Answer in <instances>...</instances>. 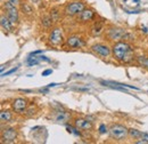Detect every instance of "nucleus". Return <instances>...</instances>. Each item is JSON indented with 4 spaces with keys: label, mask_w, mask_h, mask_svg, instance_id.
Segmentation results:
<instances>
[{
    "label": "nucleus",
    "mask_w": 148,
    "mask_h": 144,
    "mask_svg": "<svg viewBox=\"0 0 148 144\" xmlns=\"http://www.w3.org/2000/svg\"><path fill=\"white\" fill-rule=\"evenodd\" d=\"M141 138H143L146 143H148V134L147 133H143V134H141Z\"/></svg>",
    "instance_id": "obj_26"
},
{
    "label": "nucleus",
    "mask_w": 148,
    "mask_h": 144,
    "mask_svg": "<svg viewBox=\"0 0 148 144\" xmlns=\"http://www.w3.org/2000/svg\"><path fill=\"white\" fill-rule=\"evenodd\" d=\"M16 136H17V133L13 128H8L2 133V140H3V142H7V143H13L15 141Z\"/></svg>",
    "instance_id": "obj_7"
},
{
    "label": "nucleus",
    "mask_w": 148,
    "mask_h": 144,
    "mask_svg": "<svg viewBox=\"0 0 148 144\" xmlns=\"http://www.w3.org/2000/svg\"><path fill=\"white\" fill-rule=\"evenodd\" d=\"M31 56H33V57H27V60H26V62H27L29 66L37 65V64H39V63L41 62V61L38 58V56H34V55H31Z\"/></svg>",
    "instance_id": "obj_15"
},
{
    "label": "nucleus",
    "mask_w": 148,
    "mask_h": 144,
    "mask_svg": "<svg viewBox=\"0 0 148 144\" xmlns=\"http://www.w3.org/2000/svg\"><path fill=\"white\" fill-rule=\"evenodd\" d=\"M106 132H107V128H106V126H105L104 124H101V125H100V127H99V133H100V134H105Z\"/></svg>",
    "instance_id": "obj_22"
},
{
    "label": "nucleus",
    "mask_w": 148,
    "mask_h": 144,
    "mask_svg": "<svg viewBox=\"0 0 148 144\" xmlns=\"http://www.w3.org/2000/svg\"><path fill=\"white\" fill-rule=\"evenodd\" d=\"M0 23H1V26H2V29H5V30H7V31H10L12 29H13V23H12V21L8 18V16L6 17V16H1L0 18Z\"/></svg>",
    "instance_id": "obj_12"
},
{
    "label": "nucleus",
    "mask_w": 148,
    "mask_h": 144,
    "mask_svg": "<svg viewBox=\"0 0 148 144\" xmlns=\"http://www.w3.org/2000/svg\"><path fill=\"white\" fill-rule=\"evenodd\" d=\"M21 8H22L23 13H25V14H27V15H30V14L32 13V7H31L30 5H27V3L21 5Z\"/></svg>",
    "instance_id": "obj_18"
},
{
    "label": "nucleus",
    "mask_w": 148,
    "mask_h": 144,
    "mask_svg": "<svg viewBox=\"0 0 148 144\" xmlns=\"http://www.w3.org/2000/svg\"><path fill=\"white\" fill-rule=\"evenodd\" d=\"M38 58H39L40 61H46V62H49V61H50L48 57H46V56H42V55H41V56H38Z\"/></svg>",
    "instance_id": "obj_27"
},
{
    "label": "nucleus",
    "mask_w": 148,
    "mask_h": 144,
    "mask_svg": "<svg viewBox=\"0 0 148 144\" xmlns=\"http://www.w3.org/2000/svg\"><path fill=\"white\" fill-rule=\"evenodd\" d=\"M53 73V70L51 69H47V70H45V71L42 72V75L43 77H47V75H49V74H51Z\"/></svg>",
    "instance_id": "obj_24"
},
{
    "label": "nucleus",
    "mask_w": 148,
    "mask_h": 144,
    "mask_svg": "<svg viewBox=\"0 0 148 144\" xmlns=\"http://www.w3.org/2000/svg\"><path fill=\"white\" fill-rule=\"evenodd\" d=\"M127 13H129V14H139L140 13V10H133V12H130V10H125Z\"/></svg>",
    "instance_id": "obj_29"
},
{
    "label": "nucleus",
    "mask_w": 148,
    "mask_h": 144,
    "mask_svg": "<svg viewBox=\"0 0 148 144\" xmlns=\"http://www.w3.org/2000/svg\"><path fill=\"white\" fill-rule=\"evenodd\" d=\"M8 2H10L12 5H14V6H18L19 3H21V0H7Z\"/></svg>",
    "instance_id": "obj_25"
},
{
    "label": "nucleus",
    "mask_w": 148,
    "mask_h": 144,
    "mask_svg": "<svg viewBox=\"0 0 148 144\" xmlns=\"http://www.w3.org/2000/svg\"><path fill=\"white\" fill-rule=\"evenodd\" d=\"M143 30H144V32H145V33H147V32H148L147 28H144V29H143Z\"/></svg>",
    "instance_id": "obj_33"
},
{
    "label": "nucleus",
    "mask_w": 148,
    "mask_h": 144,
    "mask_svg": "<svg viewBox=\"0 0 148 144\" xmlns=\"http://www.w3.org/2000/svg\"><path fill=\"white\" fill-rule=\"evenodd\" d=\"M75 90H80V91H88L89 88H74Z\"/></svg>",
    "instance_id": "obj_30"
},
{
    "label": "nucleus",
    "mask_w": 148,
    "mask_h": 144,
    "mask_svg": "<svg viewBox=\"0 0 148 144\" xmlns=\"http://www.w3.org/2000/svg\"><path fill=\"white\" fill-rule=\"evenodd\" d=\"M83 9H84V5L82 2H80V1H75V2H72V3L67 5L65 12H66L67 15H75L79 12L81 13Z\"/></svg>",
    "instance_id": "obj_4"
},
{
    "label": "nucleus",
    "mask_w": 148,
    "mask_h": 144,
    "mask_svg": "<svg viewBox=\"0 0 148 144\" xmlns=\"http://www.w3.org/2000/svg\"><path fill=\"white\" fill-rule=\"evenodd\" d=\"M91 49H92L96 54L100 55L101 57H107V56H110V54H111V49L108 48V46H105V45H101V44L93 45Z\"/></svg>",
    "instance_id": "obj_6"
},
{
    "label": "nucleus",
    "mask_w": 148,
    "mask_h": 144,
    "mask_svg": "<svg viewBox=\"0 0 148 144\" xmlns=\"http://www.w3.org/2000/svg\"><path fill=\"white\" fill-rule=\"evenodd\" d=\"M31 1H32V2H38L39 0H31Z\"/></svg>",
    "instance_id": "obj_35"
},
{
    "label": "nucleus",
    "mask_w": 148,
    "mask_h": 144,
    "mask_svg": "<svg viewBox=\"0 0 148 144\" xmlns=\"http://www.w3.org/2000/svg\"><path fill=\"white\" fill-rule=\"evenodd\" d=\"M110 38L112 40H120L122 38L125 37V31L123 29H119V28H115V29H111L110 30Z\"/></svg>",
    "instance_id": "obj_9"
},
{
    "label": "nucleus",
    "mask_w": 148,
    "mask_h": 144,
    "mask_svg": "<svg viewBox=\"0 0 148 144\" xmlns=\"http://www.w3.org/2000/svg\"><path fill=\"white\" fill-rule=\"evenodd\" d=\"M66 118H67L66 113H65V112H60V114L57 117V121H59V123L62 121V123H63V121H65V120H66Z\"/></svg>",
    "instance_id": "obj_20"
},
{
    "label": "nucleus",
    "mask_w": 148,
    "mask_h": 144,
    "mask_svg": "<svg viewBox=\"0 0 148 144\" xmlns=\"http://www.w3.org/2000/svg\"><path fill=\"white\" fill-rule=\"evenodd\" d=\"M74 124H75V127L80 129H90L92 127L91 121H89L88 119H76Z\"/></svg>",
    "instance_id": "obj_11"
},
{
    "label": "nucleus",
    "mask_w": 148,
    "mask_h": 144,
    "mask_svg": "<svg viewBox=\"0 0 148 144\" xmlns=\"http://www.w3.org/2000/svg\"><path fill=\"white\" fill-rule=\"evenodd\" d=\"M93 17V12L91 9H83L81 12V15H80V18L82 22H87V21H90L91 18Z\"/></svg>",
    "instance_id": "obj_13"
},
{
    "label": "nucleus",
    "mask_w": 148,
    "mask_h": 144,
    "mask_svg": "<svg viewBox=\"0 0 148 144\" xmlns=\"http://www.w3.org/2000/svg\"><path fill=\"white\" fill-rule=\"evenodd\" d=\"M129 134L131 137H134V138H138V137H141V132H139L138 129H129Z\"/></svg>",
    "instance_id": "obj_16"
},
{
    "label": "nucleus",
    "mask_w": 148,
    "mask_h": 144,
    "mask_svg": "<svg viewBox=\"0 0 148 144\" xmlns=\"http://www.w3.org/2000/svg\"><path fill=\"white\" fill-rule=\"evenodd\" d=\"M17 69H18V68H13V69H10L9 71H7L6 73H1V74H2V77H5V75H8V74H12V73H14L15 71H17Z\"/></svg>",
    "instance_id": "obj_23"
},
{
    "label": "nucleus",
    "mask_w": 148,
    "mask_h": 144,
    "mask_svg": "<svg viewBox=\"0 0 148 144\" xmlns=\"http://www.w3.org/2000/svg\"><path fill=\"white\" fill-rule=\"evenodd\" d=\"M50 16H51L54 22H57V21H58V16H59V15H58V12H57L56 9L51 10V15H50Z\"/></svg>",
    "instance_id": "obj_21"
},
{
    "label": "nucleus",
    "mask_w": 148,
    "mask_h": 144,
    "mask_svg": "<svg viewBox=\"0 0 148 144\" xmlns=\"http://www.w3.org/2000/svg\"><path fill=\"white\" fill-rule=\"evenodd\" d=\"M113 55L117 61L121 62H130L132 60V51L128 44L117 42L113 47Z\"/></svg>",
    "instance_id": "obj_1"
},
{
    "label": "nucleus",
    "mask_w": 148,
    "mask_h": 144,
    "mask_svg": "<svg viewBox=\"0 0 148 144\" xmlns=\"http://www.w3.org/2000/svg\"><path fill=\"white\" fill-rule=\"evenodd\" d=\"M55 86H57V84H56V82H51V84H49L47 87H48V88H51V87H55Z\"/></svg>",
    "instance_id": "obj_31"
},
{
    "label": "nucleus",
    "mask_w": 148,
    "mask_h": 144,
    "mask_svg": "<svg viewBox=\"0 0 148 144\" xmlns=\"http://www.w3.org/2000/svg\"><path fill=\"white\" fill-rule=\"evenodd\" d=\"M53 22H54V21H53L51 16H45V17L42 18V24H43L46 28H49Z\"/></svg>",
    "instance_id": "obj_17"
},
{
    "label": "nucleus",
    "mask_w": 148,
    "mask_h": 144,
    "mask_svg": "<svg viewBox=\"0 0 148 144\" xmlns=\"http://www.w3.org/2000/svg\"><path fill=\"white\" fill-rule=\"evenodd\" d=\"M66 44H67L70 47H74V48H76V47H82V46L84 45V42H83L79 37H75V36L70 37V38L66 40Z\"/></svg>",
    "instance_id": "obj_10"
},
{
    "label": "nucleus",
    "mask_w": 148,
    "mask_h": 144,
    "mask_svg": "<svg viewBox=\"0 0 148 144\" xmlns=\"http://www.w3.org/2000/svg\"><path fill=\"white\" fill-rule=\"evenodd\" d=\"M13 109L17 112V113H21V112H23L26 107H27V102H26V100H24V98H16L14 102H13Z\"/></svg>",
    "instance_id": "obj_8"
},
{
    "label": "nucleus",
    "mask_w": 148,
    "mask_h": 144,
    "mask_svg": "<svg viewBox=\"0 0 148 144\" xmlns=\"http://www.w3.org/2000/svg\"><path fill=\"white\" fill-rule=\"evenodd\" d=\"M39 91H40V93H46V94H48V93H49V88H48V87H47V88H40Z\"/></svg>",
    "instance_id": "obj_28"
},
{
    "label": "nucleus",
    "mask_w": 148,
    "mask_h": 144,
    "mask_svg": "<svg viewBox=\"0 0 148 144\" xmlns=\"http://www.w3.org/2000/svg\"><path fill=\"white\" fill-rule=\"evenodd\" d=\"M5 8L7 10V16L12 21V23H16L18 21V10L16 9V6L12 5L10 2H6Z\"/></svg>",
    "instance_id": "obj_3"
},
{
    "label": "nucleus",
    "mask_w": 148,
    "mask_h": 144,
    "mask_svg": "<svg viewBox=\"0 0 148 144\" xmlns=\"http://www.w3.org/2000/svg\"><path fill=\"white\" fill-rule=\"evenodd\" d=\"M145 65L147 66V69H148V60H147V61H146V63H145Z\"/></svg>",
    "instance_id": "obj_34"
},
{
    "label": "nucleus",
    "mask_w": 148,
    "mask_h": 144,
    "mask_svg": "<svg viewBox=\"0 0 148 144\" xmlns=\"http://www.w3.org/2000/svg\"><path fill=\"white\" fill-rule=\"evenodd\" d=\"M110 134L115 140H122L125 138V136L129 134V130L122 125H113L110 129Z\"/></svg>",
    "instance_id": "obj_2"
},
{
    "label": "nucleus",
    "mask_w": 148,
    "mask_h": 144,
    "mask_svg": "<svg viewBox=\"0 0 148 144\" xmlns=\"http://www.w3.org/2000/svg\"><path fill=\"white\" fill-rule=\"evenodd\" d=\"M133 1H134V2H139L140 0H133Z\"/></svg>",
    "instance_id": "obj_36"
},
{
    "label": "nucleus",
    "mask_w": 148,
    "mask_h": 144,
    "mask_svg": "<svg viewBox=\"0 0 148 144\" xmlns=\"http://www.w3.org/2000/svg\"><path fill=\"white\" fill-rule=\"evenodd\" d=\"M67 132H69V133H73V134L77 135V136H80V135H81V133L77 130V127H76V128H74V127H72V126H67Z\"/></svg>",
    "instance_id": "obj_19"
},
{
    "label": "nucleus",
    "mask_w": 148,
    "mask_h": 144,
    "mask_svg": "<svg viewBox=\"0 0 148 144\" xmlns=\"http://www.w3.org/2000/svg\"><path fill=\"white\" fill-rule=\"evenodd\" d=\"M49 41L53 44V45H59L62 44L63 41V33H62V30L59 28H56L51 31L50 36H49Z\"/></svg>",
    "instance_id": "obj_5"
},
{
    "label": "nucleus",
    "mask_w": 148,
    "mask_h": 144,
    "mask_svg": "<svg viewBox=\"0 0 148 144\" xmlns=\"http://www.w3.org/2000/svg\"><path fill=\"white\" fill-rule=\"evenodd\" d=\"M42 53V51H36V52H32L31 55H37V54H41Z\"/></svg>",
    "instance_id": "obj_32"
},
{
    "label": "nucleus",
    "mask_w": 148,
    "mask_h": 144,
    "mask_svg": "<svg viewBox=\"0 0 148 144\" xmlns=\"http://www.w3.org/2000/svg\"><path fill=\"white\" fill-rule=\"evenodd\" d=\"M0 120L2 123H7L12 120V113L9 111H1L0 113Z\"/></svg>",
    "instance_id": "obj_14"
}]
</instances>
